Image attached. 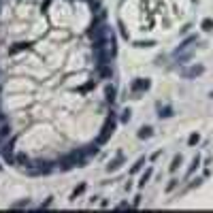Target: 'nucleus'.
<instances>
[{
    "instance_id": "nucleus-1",
    "label": "nucleus",
    "mask_w": 213,
    "mask_h": 213,
    "mask_svg": "<svg viewBox=\"0 0 213 213\" xmlns=\"http://www.w3.org/2000/svg\"><path fill=\"white\" fill-rule=\"evenodd\" d=\"M115 124H117V119H115V115L111 113V117L107 119V124H104V128H102V134H100V136L96 138V143H98V145H102V143H104V141H107L109 136L113 134V130H115Z\"/></svg>"
},
{
    "instance_id": "nucleus-2",
    "label": "nucleus",
    "mask_w": 213,
    "mask_h": 213,
    "mask_svg": "<svg viewBox=\"0 0 213 213\" xmlns=\"http://www.w3.org/2000/svg\"><path fill=\"white\" fill-rule=\"evenodd\" d=\"M145 90H149V79H134V83H132V92L138 94V92H145Z\"/></svg>"
},
{
    "instance_id": "nucleus-3",
    "label": "nucleus",
    "mask_w": 213,
    "mask_h": 213,
    "mask_svg": "<svg viewBox=\"0 0 213 213\" xmlns=\"http://www.w3.org/2000/svg\"><path fill=\"white\" fill-rule=\"evenodd\" d=\"M205 73V68L202 66H190L188 70H183V77L190 79V77H198V75H202Z\"/></svg>"
},
{
    "instance_id": "nucleus-4",
    "label": "nucleus",
    "mask_w": 213,
    "mask_h": 213,
    "mask_svg": "<svg viewBox=\"0 0 213 213\" xmlns=\"http://www.w3.org/2000/svg\"><path fill=\"white\" fill-rule=\"evenodd\" d=\"M121 162H124V155L119 154V155L115 158V160H113V162H109V164H107V171H109V173H111V171H117Z\"/></svg>"
},
{
    "instance_id": "nucleus-5",
    "label": "nucleus",
    "mask_w": 213,
    "mask_h": 213,
    "mask_svg": "<svg viewBox=\"0 0 213 213\" xmlns=\"http://www.w3.org/2000/svg\"><path fill=\"white\" fill-rule=\"evenodd\" d=\"M30 47V43H17V45H13L11 49H9V53H17V51H23V49H28Z\"/></svg>"
},
{
    "instance_id": "nucleus-6",
    "label": "nucleus",
    "mask_w": 213,
    "mask_h": 213,
    "mask_svg": "<svg viewBox=\"0 0 213 213\" xmlns=\"http://www.w3.org/2000/svg\"><path fill=\"white\" fill-rule=\"evenodd\" d=\"M151 132H154V130H151V126H143V128L138 130V138H149Z\"/></svg>"
},
{
    "instance_id": "nucleus-7",
    "label": "nucleus",
    "mask_w": 213,
    "mask_h": 213,
    "mask_svg": "<svg viewBox=\"0 0 213 213\" xmlns=\"http://www.w3.org/2000/svg\"><path fill=\"white\" fill-rule=\"evenodd\" d=\"M200 26H202V30H205V32H211V30H213V19H209V17H207V19H202V23H200Z\"/></svg>"
},
{
    "instance_id": "nucleus-8",
    "label": "nucleus",
    "mask_w": 213,
    "mask_h": 213,
    "mask_svg": "<svg viewBox=\"0 0 213 213\" xmlns=\"http://www.w3.org/2000/svg\"><path fill=\"white\" fill-rule=\"evenodd\" d=\"M107 100H109V102L115 100V87H113V85H107Z\"/></svg>"
},
{
    "instance_id": "nucleus-9",
    "label": "nucleus",
    "mask_w": 213,
    "mask_h": 213,
    "mask_svg": "<svg viewBox=\"0 0 213 213\" xmlns=\"http://www.w3.org/2000/svg\"><path fill=\"white\" fill-rule=\"evenodd\" d=\"M15 160H17V164H26V168L30 166V160H28V155L19 154V155H17V158H15Z\"/></svg>"
},
{
    "instance_id": "nucleus-10",
    "label": "nucleus",
    "mask_w": 213,
    "mask_h": 213,
    "mask_svg": "<svg viewBox=\"0 0 213 213\" xmlns=\"http://www.w3.org/2000/svg\"><path fill=\"white\" fill-rule=\"evenodd\" d=\"M198 164H200V158H198V155H196V158H194V160H192V166H190V171H188V177H190V175H192L194 171H196V168H198Z\"/></svg>"
},
{
    "instance_id": "nucleus-11",
    "label": "nucleus",
    "mask_w": 213,
    "mask_h": 213,
    "mask_svg": "<svg viewBox=\"0 0 213 213\" xmlns=\"http://www.w3.org/2000/svg\"><path fill=\"white\" fill-rule=\"evenodd\" d=\"M143 164H145V158H141V160H136V164H134V166H132V168H130V173H138Z\"/></svg>"
},
{
    "instance_id": "nucleus-12",
    "label": "nucleus",
    "mask_w": 213,
    "mask_h": 213,
    "mask_svg": "<svg viewBox=\"0 0 213 213\" xmlns=\"http://www.w3.org/2000/svg\"><path fill=\"white\" fill-rule=\"evenodd\" d=\"M179 164H181V155H175L173 158V164H171V171H177V168H179Z\"/></svg>"
},
{
    "instance_id": "nucleus-13",
    "label": "nucleus",
    "mask_w": 213,
    "mask_h": 213,
    "mask_svg": "<svg viewBox=\"0 0 213 213\" xmlns=\"http://www.w3.org/2000/svg\"><path fill=\"white\" fill-rule=\"evenodd\" d=\"M149 177H151V168H147V171H145V175L141 177V183H138V185H145V183L149 181Z\"/></svg>"
},
{
    "instance_id": "nucleus-14",
    "label": "nucleus",
    "mask_w": 213,
    "mask_h": 213,
    "mask_svg": "<svg viewBox=\"0 0 213 213\" xmlns=\"http://www.w3.org/2000/svg\"><path fill=\"white\" fill-rule=\"evenodd\" d=\"M171 113H173V109H171V107H164V109L160 111V117H171Z\"/></svg>"
},
{
    "instance_id": "nucleus-15",
    "label": "nucleus",
    "mask_w": 213,
    "mask_h": 213,
    "mask_svg": "<svg viewBox=\"0 0 213 213\" xmlns=\"http://www.w3.org/2000/svg\"><path fill=\"white\" fill-rule=\"evenodd\" d=\"M198 141H200V136H198V134H192L190 138H188V143H190V145H196Z\"/></svg>"
},
{
    "instance_id": "nucleus-16",
    "label": "nucleus",
    "mask_w": 213,
    "mask_h": 213,
    "mask_svg": "<svg viewBox=\"0 0 213 213\" xmlns=\"http://www.w3.org/2000/svg\"><path fill=\"white\" fill-rule=\"evenodd\" d=\"M151 45H154V40H147V43L138 40V43H136V47H151Z\"/></svg>"
},
{
    "instance_id": "nucleus-17",
    "label": "nucleus",
    "mask_w": 213,
    "mask_h": 213,
    "mask_svg": "<svg viewBox=\"0 0 213 213\" xmlns=\"http://www.w3.org/2000/svg\"><path fill=\"white\" fill-rule=\"evenodd\" d=\"M83 190H85V183H81V185H79V188H77V190L73 192V198H75V196H79V194L83 192Z\"/></svg>"
},
{
    "instance_id": "nucleus-18",
    "label": "nucleus",
    "mask_w": 213,
    "mask_h": 213,
    "mask_svg": "<svg viewBox=\"0 0 213 213\" xmlns=\"http://www.w3.org/2000/svg\"><path fill=\"white\" fill-rule=\"evenodd\" d=\"M130 119V109H126L124 113H121V121H128Z\"/></svg>"
},
{
    "instance_id": "nucleus-19",
    "label": "nucleus",
    "mask_w": 213,
    "mask_h": 213,
    "mask_svg": "<svg viewBox=\"0 0 213 213\" xmlns=\"http://www.w3.org/2000/svg\"><path fill=\"white\" fill-rule=\"evenodd\" d=\"M177 183H179V181H171V183L166 185V192H173L175 188H177Z\"/></svg>"
},
{
    "instance_id": "nucleus-20",
    "label": "nucleus",
    "mask_w": 213,
    "mask_h": 213,
    "mask_svg": "<svg viewBox=\"0 0 213 213\" xmlns=\"http://www.w3.org/2000/svg\"><path fill=\"white\" fill-rule=\"evenodd\" d=\"M2 124H6V117H4V113L0 111V126H2Z\"/></svg>"
}]
</instances>
